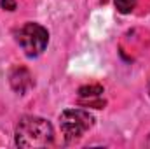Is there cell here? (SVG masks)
<instances>
[{
	"instance_id": "cell-1",
	"label": "cell",
	"mask_w": 150,
	"mask_h": 149,
	"mask_svg": "<svg viewBox=\"0 0 150 149\" xmlns=\"http://www.w3.org/2000/svg\"><path fill=\"white\" fill-rule=\"evenodd\" d=\"M18 148H47L54 144L52 125L37 116H25L19 119L14 133Z\"/></svg>"
},
{
	"instance_id": "cell-2",
	"label": "cell",
	"mask_w": 150,
	"mask_h": 149,
	"mask_svg": "<svg viewBox=\"0 0 150 149\" xmlns=\"http://www.w3.org/2000/svg\"><path fill=\"white\" fill-rule=\"evenodd\" d=\"M93 126H94V117L84 109H67L59 116V128L68 144L77 142Z\"/></svg>"
},
{
	"instance_id": "cell-3",
	"label": "cell",
	"mask_w": 150,
	"mask_h": 149,
	"mask_svg": "<svg viewBox=\"0 0 150 149\" xmlns=\"http://www.w3.org/2000/svg\"><path fill=\"white\" fill-rule=\"evenodd\" d=\"M16 40L28 58H37L49 44V32L38 23H26L18 30Z\"/></svg>"
},
{
	"instance_id": "cell-4",
	"label": "cell",
	"mask_w": 150,
	"mask_h": 149,
	"mask_svg": "<svg viewBox=\"0 0 150 149\" xmlns=\"http://www.w3.org/2000/svg\"><path fill=\"white\" fill-rule=\"evenodd\" d=\"M9 79H11L12 90H14L16 93H19V95H25V93L33 86L32 75H30V72H28L25 67H16V69H12Z\"/></svg>"
},
{
	"instance_id": "cell-5",
	"label": "cell",
	"mask_w": 150,
	"mask_h": 149,
	"mask_svg": "<svg viewBox=\"0 0 150 149\" xmlns=\"http://www.w3.org/2000/svg\"><path fill=\"white\" fill-rule=\"evenodd\" d=\"M101 93H103V86H100V84H89V86L79 88L80 98H96V97H101Z\"/></svg>"
},
{
	"instance_id": "cell-6",
	"label": "cell",
	"mask_w": 150,
	"mask_h": 149,
	"mask_svg": "<svg viewBox=\"0 0 150 149\" xmlns=\"http://www.w3.org/2000/svg\"><path fill=\"white\" fill-rule=\"evenodd\" d=\"M113 4L120 14H129L136 7V0H113Z\"/></svg>"
},
{
	"instance_id": "cell-7",
	"label": "cell",
	"mask_w": 150,
	"mask_h": 149,
	"mask_svg": "<svg viewBox=\"0 0 150 149\" xmlns=\"http://www.w3.org/2000/svg\"><path fill=\"white\" fill-rule=\"evenodd\" d=\"M80 105H89V107H94V109H103L107 105V102L105 100H94V98H82Z\"/></svg>"
},
{
	"instance_id": "cell-8",
	"label": "cell",
	"mask_w": 150,
	"mask_h": 149,
	"mask_svg": "<svg viewBox=\"0 0 150 149\" xmlns=\"http://www.w3.org/2000/svg\"><path fill=\"white\" fill-rule=\"evenodd\" d=\"M0 5L5 11H14L16 9V0H0Z\"/></svg>"
},
{
	"instance_id": "cell-9",
	"label": "cell",
	"mask_w": 150,
	"mask_h": 149,
	"mask_svg": "<svg viewBox=\"0 0 150 149\" xmlns=\"http://www.w3.org/2000/svg\"><path fill=\"white\" fill-rule=\"evenodd\" d=\"M149 95H150V84H149Z\"/></svg>"
}]
</instances>
